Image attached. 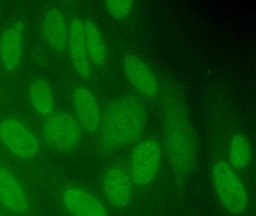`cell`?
I'll use <instances>...</instances> for the list:
<instances>
[{
	"instance_id": "4",
	"label": "cell",
	"mask_w": 256,
	"mask_h": 216,
	"mask_svg": "<svg viewBox=\"0 0 256 216\" xmlns=\"http://www.w3.org/2000/svg\"><path fill=\"white\" fill-rule=\"evenodd\" d=\"M162 157L161 144L154 138L140 140L132 152L128 174L134 186L145 187L155 180Z\"/></svg>"
},
{
	"instance_id": "6",
	"label": "cell",
	"mask_w": 256,
	"mask_h": 216,
	"mask_svg": "<svg viewBox=\"0 0 256 216\" xmlns=\"http://www.w3.org/2000/svg\"><path fill=\"white\" fill-rule=\"evenodd\" d=\"M0 140L8 151L20 158H31L40 150L36 136L16 118H6L0 122Z\"/></svg>"
},
{
	"instance_id": "7",
	"label": "cell",
	"mask_w": 256,
	"mask_h": 216,
	"mask_svg": "<svg viewBox=\"0 0 256 216\" xmlns=\"http://www.w3.org/2000/svg\"><path fill=\"white\" fill-rule=\"evenodd\" d=\"M133 184L128 170L120 165H112L102 178V190L108 202L116 208H122L132 196Z\"/></svg>"
},
{
	"instance_id": "8",
	"label": "cell",
	"mask_w": 256,
	"mask_h": 216,
	"mask_svg": "<svg viewBox=\"0 0 256 216\" xmlns=\"http://www.w3.org/2000/svg\"><path fill=\"white\" fill-rule=\"evenodd\" d=\"M61 201L72 216H108L106 205L98 198L78 186L64 189Z\"/></svg>"
},
{
	"instance_id": "9",
	"label": "cell",
	"mask_w": 256,
	"mask_h": 216,
	"mask_svg": "<svg viewBox=\"0 0 256 216\" xmlns=\"http://www.w3.org/2000/svg\"><path fill=\"white\" fill-rule=\"evenodd\" d=\"M124 68L130 84L144 97L156 96L158 82L150 68L137 56L128 54L124 57Z\"/></svg>"
},
{
	"instance_id": "3",
	"label": "cell",
	"mask_w": 256,
	"mask_h": 216,
	"mask_svg": "<svg viewBox=\"0 0 256 216\" xmlns=\"http://www.w3.org/2000/svg\"><path fill=\"white\" fill-rule=\"evenodd\" d=\"M212 186L224 210L234 214L244 212L248 196L242 180L228 162H217L211 169Z\"/></svg>"
},
{
	"instance_id": "1",
	"label": "cell",
	"mask_w": 256,
	"mask_h": 216,
	"mask_svg": "<svg viewBox=\"0 0 256 216\" xmlns=\"http://www.w3.org/2000/svg\"><path fill=\"white\" fill-rule=\"evenodd\" d=\"M146 121V110L139 99L130 94L116 98L101 117L100 145L114 152L134 144L142 136Z\"/></svg>"
},
{
	"instance_id": "13",
	"label": "cell",
	"mask_w": 256,
	"mask_h": 216,
	"mask_svg": "<svg viewBox=\"0 0 256 216\" xmlns=\"http://www.w3.org/2000/svg\"><path fill=\"white\" fill-rule=\"evenodd\" d=\"M22 24H14L2 34L0 40V61L8 72L16 70L22 57L23 48Z\"/></svg>"
},
{
	"instance_id": "18",
	"label": "cell",
	"mask_w": 256,
	"mask_h": 216,
	"mask_svg": "<svg viewBox=\"0 0 256 216\" xmlns=\"http://www.w3.org/2000/svg\"><path fill=\"white\" fill-rule=\"evenodd\" d=\"M104 4L108 13L116 19L128 16L133 8L132 1H107Z\"/></svg>"
},
{
	"instance_id": "16",
	"label": "cell",
	"mask_w": 256,
	"mask_h": 216,
	"mask_svg": "<svg viewBox=\"0 0 256 216\" xmlns=\"http://www.w3.org/2000/svg\"><path fill=\"white\" fill-rule=\"evenodd\" d=\"M84 27L90 62L96 66H103L107 58V50L100 30L91 20L84 22Z\"/></svg>"
},
{
	"instance_id": "11",
	"label": "cell",
	"mask_w": 256,
	"mask_h": 216,
	"mask_svg": "<svg viewBox=\"0 0 256 216\" xmlns=\"http://www.w3.org/2000/svg\"><path fill=\"white\" fill-rule=\"evenodd\" d=\"M0 202L6 208L16 213L28 210L29 202L26 192L16 176L0 166Z\"/></svg>"
},
{
	"instance_id": "10",
	"label": "cell",
	"mask_w": 256,
	"mask_h": 216,
	"mask_svg": "<svg viewBox=\"0 0 256 216\" xmlns=\"http://www.w3.org/2000/svg\"><path fill=\"white\" fill-rule=\"evenodd\" d=\"M72 104L76 120L88 133L98 132L101 114L96 99L86 87H78L73 93Z\"/></svg>"
},
{
	"instance_id": "15",
	"label": "cell",
	"mask_w": 256,
	"mask_h": 216,
	"mask_svg": "<svg viewBox=\"0 0 256 216\" xmlns=\"http://www.w3.org/2000/svg\"><path fill=\"white\" fill-rule=\"evenodd\" d=\"M29 97L36 112L46 117L53 114L54 108L53 92L46 81L36 80L32 82L30 86Z\"/></svg>"
},
{
	"instance_id": "17",
	"label": "cell",
	"mask_w": 256,
	"mask_h": 216,
	"mask_svg": "<svg viewBox=\"0 0 256 216\" xmlns=\"http://www.w3.org/2000/svg\"><path fill=\"white\" fill-rule=\"evenodd\" d=\"M251 157V146L248 139L242 134L234 135L229 146L228 163L235 171L242 170L250 164Z\"/></svg>"
},
{
	"instance_id": "12",
	"label": "cell",
	"mask_w": 256,
	"mask_h": 216,
	"mask_svg": "<svg viewBox=\"0 0 256 216\" xmlns=\"http://www.w3.org/2000/svg\"><path fill=\"white\" fill-rule=\"evenodd\" d=\"M68 48L72 62L78 74L88 78L91 76L90 62L85 42L84 22L80 19L73 20L70 26Z\"/></svg>"
},
{
	"instance_id": "2",
	"label": "cell",
	"mask_w": 256,
	"mask_h": 216,
	"mask_svg": "<svg viewBox=\"0 0 256 216\" xmlns=\"http://www.w3.org/2000/svg\"><path fill=\"white\" fill-rule=\"evenodd\" d=\"M162 151L176 181L184 182L192 174L196 163V136L188 117L182 110L172 105L164 114Z\"/></svg>"
},
{
	"instance_id": "14",
	"label": "cell",
	"mask_w": 256,
	"mask_h": 216,
	"mask_svg": "<svg viewBox=\"0 0 256 216\" xmlns=\"http://www.w3.org/2000/svg\"><path fill=\"white\" fill-rule=\"evenodd\" d=\"M67 36L68 30L64 14L58 9L48 12L43 22V36L46 43L55 50H62Z\"/></svg>"
},
{
	"instance_id": "5",
	"label": "cell",
	"mask_w": 256,
	"mask_h": 216,
	"mask_svg": "<svg viewBox=\"0 0 256 216\" xmlns=\"http://www.w3.org/2000/svg\"><path fill=\"white\" fill-rule=\"evenodd\" d=\"M42 134L50 145L68 152L80 142L82 128L76 117L66 112H58L48 117L42 126Z\"/></svg>"
}]
</instances>
